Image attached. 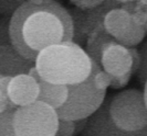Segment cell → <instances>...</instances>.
<instances>
[{
	"instance_id": "cell-1",
	"label": "cell",
	"mask_w": 147,
	"mask_h": 136,
	"mask_svg": "<svg viewBox=\"0 0 147 136\" xmlns=\"http://www.w3.org/2000/svg\"><path fill=\"white\" fill-rule=\"evenodd\" d=\"M9 34L22 56L36 60L45 47L73 40L74 22L65 8L53 0L27 1L11 15Z\"/></svg>"
},
{
	"instance_id": "cell-2",
	"label": "cell",
	"mask_w": 147,
	"mask_h": 136,
	"mask_svg": "<svg viewBox=\"0 0 147 136\" xmlns=\"http://www.w3.org/2000/svg\"><path fill=\"white\" fill-rule=\"evenodd\" d=\"M34 65L41 78L60 85L80 84L92 72V59L72 41L53 44L38 54Z\"/></svg>"
},
{
	"instance_id": "cell-3",
	"label": "cell",
	"mask_w": 147,
	"mask_h": 136,
	"mask_svg": "<svg viewBox=\"0 0 147 136\" xmlns=\"http://www.w3.org/2000/svg\"><path fill=\"white\" fill-rule=\"evenodd\" d=\"M110 114L113 122L126 135H135L147 125V105L144 92L127 89L110 99Z\"/></svg>"
},
{
	"instance_id": "cell-4",
	"label": "cell",
	"mask_w": 147,
	"mask_h": 136,
	"mask_svg": "<svg viewBox=\"0 0 147 136\" xmlns=\"http://www.w3.org/2000/svg\"><path fill=\"white\" fill-rule=\"evenodd\" d=\"M69 93L62 107L57 109L59 119L79 120L90 117L105 100L106 89H97L94 85V67L88 79L80 84L69 85Z\"/></svg>"
},
{
	"instance_id": "cell-5",
	"label": "cell",
	"mask_w": 147,
	"mask_h": 136,
	"mask_svg": "<svg viewBox=\"0 0 147 136\" xmlns=\"http://www.w3.org/2000/svg\"><path fill=\"white\" fill-rule=\"evenodd\" d=\"M58 124L57 110L42 101L18 107L15 111L16 136H55Z\"/></svg>"
},
{
	"instance_id": "cell-6",
	"label": "cell",
	"mask_w": 147,
	"mask_h": 136,
	"mask_svg": "<svg viewBox=\"0 0 147 136\" xmlns=\"http://www.w3.org/2000/svg\"><path fill=\"white\" fill-rule=\"evenodd\" d=\"M100 63L103 70L112 76L119 77L131 72L133 59L128 47L115 40H110L102 45Z\"/></svg>"
},
{
	"instance_id": "cell-7",
	"label": "cell",
	"mask_w": 147,
	"mask_h": 136,
	"mask_svg": "<svg viewBox=\"0 0 147 136\" xmlns=\"http://www.w3.org/2000/svg\"><path fill=\"white\" fill-rule=\"evenodd\" d=\"M39 82L29 74L12 76L8 86V97L17 107L27 105L38 100Z\"/></svg>"
},
{
	"instance_id": "cell-8",
	"label": "cell",
	"mask_w": 147,
	"mask_h": 136,
	"mask_svg": "<svg viewBox=\"0 0 147 136\" xmlns=\"http://www.w3.org/2000/svg\"><path fill=\"white\" fill-rule=\"evenodd\" d=\"M92 117L88 120L83 135H126L125 132L116 126L110 114V100L103 101Z\"/></svg>"
},
{
	"instance_id": "cell-9",
	"label": "cell",
	"mask_w": 147,
	"mask_h": 136,
	"mask_svg": "<svg viewBox=\"0 0 147 136\" xmlns=\"http://www.w3.org/2000/svg\"><path fill=\"white\" fill-rule=\"evenodd\" d=\"M32 66H34V60L22 56L12 44L0 45V75L12 77L28 74Z\"/></svg>"
},
{
	"instance_id": "cell-10",
	"label": "cell",
	"mask_w": 147,
	"mask_h": 136,
	"mask_svg": "<svg viewBox=\"0 0 147 136\" xmlns=\"http://www.w3.org/2000/svg\"><path fill=\"white\" fill-rule=\"evenodd\" d=\"M39 96L38 100L51 105L55 110L63 105L67 98L69 88L66 85L53 84L41 78L39 81Z\"/></svg>"
},
{
	"instance_id": "cell-11",
	"label": "cell",
	"mask_w": 147,
	"mask_h": 136,
	"mask_svg": "<svg viewBox=\"0 0 147 136\" xmlns=\"http://www.w3.org/2000/svg\"><path fill=\"white\" fill-rule=\"evenodd\" d=\"M132 21V15L123 8L112 9L104 18V29L107 34L114 37V40L121 35L129 25Z\"/></svg>"
},
{
	"instance_id": "cell-12",
	"label": "cell",
	"mask_w": 147,
	"mask_h": 136,
	"mask_svg": "<svg viewBox=\"0 0 147 136\" xmlns=\"http://www.w3.org/2000/svg\"><path fill=\"white\" fill-rule=\"evenodd\" d=\"M146 29L143 25L135 23L132 19L127 29L121 35H118L115 38V41L126 47H134L143 42V40L145 38V35H146Z\"/></svg>"
},
{
	"instance_id": "cell-13",
	"label": "cell",
	"mask_w": 147,
	"mask_h": 136,
	"mask_svg": "<svg viewBox=\"0 0 147 136\" xmlns=\"http://www.w3.org/2000/svg\"><path fill=\"white\" fill-rule=\"evenodd\" d=\"M17 107H8L0 112V136H15L13 116Z\"/></svg>"
},
{
	"instance_id": "cell-14",
	"label": "cell",
	"mask_w": 147,
	"mask_h": 136,
	"mask_svg": "<svg viewBox=\"0 0 147 136\" xmlns=\"http://www.w3.org/2000/svg\"><path fill=\"white\" fill-rule=\"evenodd\" d=\"M140 54V67L136 72L137 80L144 86L147 80V40L142 43L140 47L138 48Z\"/></svg>"
},
{
	"instance_id": "cell-15",
	"label": "cell",
	"mask_w": 147,
	"mask_h": 136,
	"mask_svg": "<svg viewBox=\"0 0 147 136\" xmlns=\"http://www.w3.org/2000/svg\"><path fill=\"white\" fill-rule=\"evenodd\" d=\"M74 125L73 120H67V119H59L58 129H57V136H72L74 135Z\"/></svg>"
},
{
	"instance_id": "cell-16",
	"label": "cell",
	"mask_w": 147,
	"mask_h": 136,
	"mask_svg": "<svg viewBox=\"0 0 147 136\" xmlns=\"http://www.w3.org/2000/svg\"><path fill=\"white\" fill-rule=\"evenodd\" d=\"M9 21L10 19H0V45L11 44L9 34Z\"/></svg>"
},
{
	"instance_id": "cell-17",
	"label": "cell",
	"mask_w": 147,
	"mask_h": 136,
	"mask_svg": "<svg viewBox=\"0 0 147 136\" xmlns=\"http://www.w3.org/2000/svg\"><path fill=\"white\" fill-rule=\"evenodd\" d=\"M75 7L80 9H92L100 6L104 0H70Z\"/></svg>"
},
{
	"instance_id": "cell-18",
	"label": "cell",
	"mask_w": 147,
	"mask_h": 136,
	"mask_svg": "<svg viewBox=\"0 0 147 136\" xmlns=\"http://www.w3.org/2000/svg\"><path fill=\"white\" fill-rule=\"evenodd\" d=\"M132 74L128 72L124 76H119V77H115V76H112V81H111V86L114 89H121V88H124V87L128 84L129 79H131Z\"/></svg>"
},
{
	"instance_id": "cell-19",
	"label": "cell",
	"mask_w": 147,
	"mask_h": 136,
	"mask_svg": "<svg viewBox=\"0 0 147 136\" xmlns=\"http://www.w3.org/2000/svg\"><path fill=\"white\" fill-rule=\"evenodd\" d=\"M129 50V53L132 55V59H133V65H132V70H131V74H135L137 72L138 67H140V54H138V50L135 48V47H128Z\"/></svg>"
},
{
	"instance_id": "cell-20",
	"label": "cell",
	"mask_w": 147,
	"mask_h": 136,
	"mask_svg": "<svg viewBox=\"0 0 147 136\" xmlns=\"http://www.w3.org/2000/svg\"><path fill=\"white\" fill-rule=\"evenodd\" d=\"M10 79H11V76H1L0 77V94L8 98V99H9V97H8V86H9Z\"/></svg>"
},
{
	"instance_id": "cell-21",
	"label": "cell",
	"mask_w": 147,
	"mask_h": 136,
	"mask_svg": "<svg viewBox=\"0 0 147 136\" xmlns=\"http://www.w3.org/2000/svg\"><path fill=\"white\" fill-rule=\"evenodd\" d=\"M88 117H85V119H79V120H75L74 121V125H75L74 135L80 134V133H82L84 131L85 126H86V123H88Z\"/></svg>"
},
{
	"instance_id": "cell-22",
	"label": "cell",
	"mask_w": 147,
	"mask_h": 136,
	"mask_svg": "<svg viewBox=\"0 0 147 136\" xmlns=\"http://www.w3.org/2000/svg\"><path fill=\"white\" fill-rule=\"evenodd\" d=\"M132 19L135 23L144 27L147 20V12H140H140H137L135 15H132Z\"/></svg>"
},
{
	"instance_id": "cell-23",
	"label": "cell",
	"mask_w": 147,
	"mask_h": 136,
	"mask_svg": "<svg viewBox=\"0 0 147 136\" xmlns=\"http://www.w3.org/2000/svg\"><path fill=\"white\" fill-rule=\"evenodd\" d=\"M8 107H18L16 104H13L10 99H8L6 97H3V96H1L0 94V112H2V111H5V110H7Z\"/></svg>"
},
{
	"instance_id": "cell-24",
	"label": "cell",
	"mask_w": 147,
	"mask_h": 136,
	"mask_svg": "<svg viewBox=\"0 0 147 136\" xmlns=\"http://www.w3.org/2000/svg\"><path fill=\"white\" fill-rule=\"evenodd\" d=\"M144 97H145V102H146V105H147V80L146 82H145V85H144Z\"/></svg>"
},
{
	"instance_id": "cell-25",
	"label": "cell",
	"mask_w": 147,
	"mask_h": 136,
	"mask_svg": "<svg viewBox=\"0 0 147 136\" xmlns=\"http://www.w3.org/2000/svg\"><path fill=\"white\" fill-rule=\"evenodd\" d=\"M117 1H119V2H132L134 0H117Z\"/></svg>"
},
{
	"instance_id": "cell-26",
	"label": "cell",
	"mask_w": 147,
	"mask_h": 136,
	"mask_svg": "<svg viewBox=\"0 0 147 136\" xmlns=\"http://www.w3.org/2000/svg\"><path fill=\"white\" fill-rule=\"evenodd\" d=\"M144 28L146 29V31H147V20H146V23H145V25H144Z\"/></svg>"
},
{
	"instance_id": "cell-27",
	"label": "cell",
	"mask_w": 147,
	"mask_h": 136,
	"mask_svg": "<svg viewBox=\"0 0 147 136\" xmlns=\"http://www.w3.org/2000/svg\"><path fill=\"white\" fill-rule=\"evenodd\" d=\"M1 76H2V75H0V77H1Z\"/></svg>"
}]
</instances>
